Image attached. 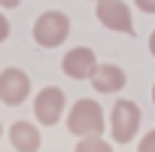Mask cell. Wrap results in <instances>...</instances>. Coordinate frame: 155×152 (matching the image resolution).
Returning <instances> with one entry per match:
<instances>
[{
    "instance_id": "7c38bea8",
    "label": "cell",
    "mask_w": 155,
    "mask_h": 152,
    "mask_svg": "<svg viewBox=\"0 0 155 152\" xmlns=\"http://www.w3.org/2000/svg\"><path fill=\"white\" fill-rule=\"evenodd\" d=\"M9 34H12V25H9L6 12L0 9V43H6V40H9Z\"/></svg>"
},
{
    "instance_id": "6da1fadb",
    "label": "cell",
    "mask_w": 155,
    "mask_h": 152,
    "mask_svg": "<svg viewBox=\"0 0 155 152\" xmlns=\"http://www.w3.org/2000/svg\"><path fill=\"white\" fill-rule=\"evenodd\" d=\"M67 131L73 137H101L107 131V116H104V107L94 101V97H79L73 107H67Z\"/></svg>"
},
{
    "instance_id": "e0dca14e",
    "label": "cell",
    "mask_w": 155,
    "mask_h": 152,
    "mask_svg": "<svg viewBox=\"0 0 155 152\" xmlns=\"http://www.w3.org/2000/svg\"><path fill=\"white\" fill-rule=\"evenodd\" d=\"M0 137H3V122H0Z\"/></svg>"
},
{
    "instance_id": "5bb4252c",
    "label": "cell",
    "mask_w": 155,
    "mask_h": 152,
    "mask_svg": "<svg viewBox=\"0 0 155 152\" xmlns=\"http://www.w3.org/2000/svg\"><path fill=\"white\" fill-rule=\"evenodd\" d=\"M21 6V0H0V9H15Z\"/></svg>"
},
{
    "instance_id": "7a4b0ae2",
    "label": "cell",
    "mask_w": 155,
    "mask_h": 152,
    "mask_svg": "<svg viewBox=\"0 0 155 152\" xmlns=\"http://www.w3.org/2000/svg\"><path fill=\"white\" fill-rule=\"evenodd\" d=\"M31 37L40 49H58L67 43L70 37V15L61 12V9H46L37 15L34 28H31Z\"/></svg>"
},
{
    "instance_id": "3957f363",
    "label": "cell",
    "mask_w": 155,
    "mask_h": 152,
    "mask_svg": "<svg viewBox=\"0 0 155 152\" xmlns=\"http://www.w3.org/2000/svg\"><path fill=\"white\" fill-rule=\"evenodd\" d=\"M140 122H143V113L134 101L128 97H119L110 110V140L113 143H131L137 134H140Z\"/></svg>"
},
{
    "instance_id": "2e32d148",
    "label": "cell",
    "mask_w": 155,
    "mask_h": 152,
    "mask_svg": "<svg viewBox=\"0 0 155 152\" xmlns=\"http://www.w3.org/2000/svg\"><path fill=\"white\" fill-rule=\"evenodd\" d=\"M152 104H155V82H152Z\"/></svg>"
},
{
    "instance_id": "52a82bcc",
    "label": "cell",
    "mask_w": 155,
    "mask_h": 152,
    "mask_svg": "<svg viewBox=\"0 0 155 152\" xmlns=\"http://www.w3.org/2000/svg\"><path fill=\"white\" fill-rule=\"evenodd\" d=\"M97 55L91 46H73L64 58H61V70L64 76H70V79L76 82H82V79H91V73L97 70Z\"/></svg>"
},
{
    "instance_id": "9c48e42d",
    "label": "cell",
    "mask_w": 155,
    "mask_h": 152,
    "mask_svg": "<svg viewBox=\"0 0 155 152\" xmlns=\"http://www.w3.org/2000/svg\"><path fill=\"white\" fill-rule=\"evenodd\" d=\"M9 143L15 152H40L43 146V134H40V125L28 122V119H18L9 125Z\"/></svg>"
},
{
    "instance_id": "277c9868",
    "label": "cell",
    "mask_w": 155,
    "mask_h": 152,
    "mask_svg": "<svg viewBox=\"0 0 155 152\" xmlns=\"http://www.w3.org/2000/svg\"><path fill=\"white\" fill-rule=\"evenodd\" d=\"M64 116H67V94H64V88H58V85H43V88L34 94V119H37V125L52 128V125H58Z\"/></svg>"
},
{
    "instance_id": "5b68a950",
    "label": "cell",
    "mask_w": 155,
    "mask_h": 152,
    "mask_svg": "<svg viewBox=\"0 0 155 152\" xmlns=\"http://www.w3.org/2000/svg\"><path fill=\"white\" fill-rule=\"evenodd\" d=\"M94 15L107 31L134 34V15L125 0H94Z\"/></svg>"
},
{
    "instance_id": "ba28073f",
    "label": "cell",
    "mask_w": 155,
    "mask_h": 152,
    "mask_svg": "<svg viewBox=\"0 0 155 152\" xmlns=\"http://www.w3.org/2000/svg\"><path fill=\"white\" fill-rule=\"evenodd\" d=\"M91 88L97 94H119L128 85V73L119 64H97V70L91 73Z\"/></svg>"
},
{
    "instance_id": "9a60e30c",
    "label": "cell",
    "mask_w": 155,
    "mask_h": 152,
    "mask_svg": "<svg viewBox=\"0 0 155 152\" xmlns=\"http://www.w3.org/2000/svg\"><path fill=\"white\" fill-rule=\"evenodd\" d=\"M149 52H152V58H155V31L149 34Z\"/></svg>"
},
{
    "instance_id": "4fadbf2b",
    "label": "cell",
    "mask_w": 155,
    "mask_h": 152,
    "mask_svg": "<svg viewBox=\"0 0 155 152\" xmlns=\"http://www.w3.org/2000/svg\"><path fill=\"white\" fill-rule=\"evenodd\" d=\"M134 6L146 15H155V0H134Z\"/></svg>"
},
{
    "instance_id": "8992f818",
    "label": "cell",
    "mask_w": 155,
    "mask_h": 152,
    "mask_svg": "<svg viewBox=\"0 0 155 152\" xmlns=\"http://www.w3.org/2000/svg\"><path fill=\"white\" fill-rule=\"evenodd\" d=\"M28 97H31V76H28L21 67L0 70V104L21 107Z\"/></svg>"
},
{
    "instance_id": "8fae6325",
    "label": "cell",
    "mask_w": 155,
    "mask_h": 152,
    "mask_svg": "<svg viewBox=\"0 0 155 152\" xmlns=\"http://www.w3.org/2000/svg\"><path fill=\"white\" fill-rule=\"evenodd\" d=\"M137 152H155V128H149V131L140 137V143H137Z\"/></svg>"
},
{
    "instance_id": "30bf717a",
    "label": "cell",
    "mask_w": 155,
    "mask_h": 152,
    "mask_svg": "<svg viewBox=\"0 0 155 152\" xmlns=\"http://www.w3.org/2000/svg\"><path fill=\"white\" fill-rule=\"evenodd\" d=\"M73 152H113V143L104 140V134L101 137H79Z\"/></svg>"
}]
</instances>
